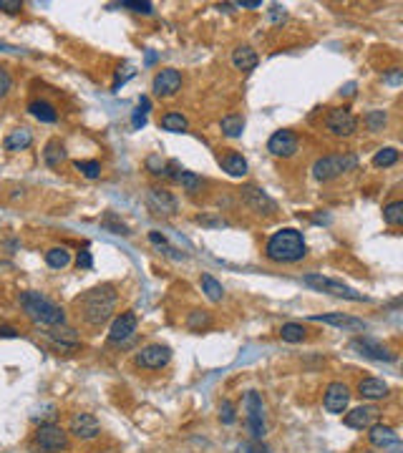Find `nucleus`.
Wrapping results in <instances>:
<instances>
[{"mask_svg":"<svg viewBox=\"0 0 403 453\" xmlns=\"http://www.w3.org/2000/svg\"><path fill=\"white\" fill-rule=\"evenodd\" d=\"M116 305H118V293L114 285H96L74 300L79 317L86 325H91V328H99L103 322H109L111 315L116 313Z\"/></svg>","mask_w":403,"mask_h":453,"instance_id":"f257e3e1","label":"nucleus"},{"mask_svg":"<svg viewBox=\"0 0 403 453\" xmlns=\"http://www.w3.org/2000/svg\"><path fill=\"white\" fill-rule=\"evenodd\" d=\"M265 255H267L270 262H280V264L300 262L302 257L308 255L302 232H298L293 226H285V229L275 232L267 240V244H265Z\"/></svg>","mask_w":403,"mask_h":453,"instance_id":"f03ea898","label":"nucleus"},{"mask_svg":"<svg viewBox=\"0 0 403 453\" xmlns=\"http://www.w3.org/2000/svg\"><path fill=\"white\" fill-rule=\"evenodd\" d=\"M18 302H21L23 313L28 315L36 325L56 328V325H63V322H66L63 307L56 305L53 300H48L45 295L36 293V290H25V293H21L18 295Z\"/></svg>","mask_w":403,"mask_h":453,"instance_id":"7ed1b4c3","label":"nucleus"},{"mask_svg":"<svg viewBox=\"0 0 403 453\" xmlns=\"http://www.w3.org/2000/svg\"><path fill=\"white\" fill-rule=\"evenodd\" d=\"M355 167H358L355 154H328V156H320L313 164V176L318 182H330V179H335L345 171H353Z\"/></svg>","mask_w":403,"mask_h":453,"instance_id":"20e7f679","label":"nucleus"},{"mask_svg":"<svg viewBox=\"0 0 403 453\" xmlns=\"http://www.w3.org/2000/svg\"><path fill=\"white\" fill-rule=\"evenodd\" d=\"M242 408H245V421H247V431L255 441H262L267 433L265 425V403L257 390H247L242 398Z\"/></svg>","mask_w":403,"mask_h":453,"instance_id":"39448f33","label":"nucleus"},{"mask_svg":"<svg viewBox=\"0 0 403 453\" xmlns=\"http://www.w3.org/2000/svg\"><path fill=\"white\" fill-rule=\"evenodd\" d=\"M302 285L313 287L318 293L333 295V297H343V300H351V302H368V297L363 293H355L353 287L343 285V282H338V280H333V277H322V275H305V277H302Z\"/></svg>","mask_w":403,"mask_h":453,"instance_id":"423d86ee","label":"nucleus"},{"mask_svg":"<svg viewBox=\"0 0 403 453\" xmlns=\"http://www.w3.org/2000/svg\"><path fill=\"white\" fill-rule=\"evenodd\" d=\"M33 443L41 448V453H59L68 446V433L56 423H41L33 436Z\"/></svg>","mask_w":403,"mask_h":453,"instance_id":"0eeeda50","label":"nucleus"},{"mask_svg":"<svg viewBox=\"0 0 403 453\" xmlns=\"http://www.w3.org/2000/svg\"><path fill=\"white\" fill-rule=\"evenodd\" d=\"M172 360V348L161 343H152L147 348H141L139 355H136V366L147 368V370H161L164 366H169Z\"/></svg>","mask_w":403,"mask_h":453,"instance_id":"6e6552de","label":"nucleus"},{"mask_svg":"<svg viewBox=\"0 0 403 453\" xmlns=\"http://www.w3.org/2000/svg\"><path fill=\"white\" fill-rule=\"evenodd\" d=\"M242 199H245V204H247L255 214L272 217V214L278 212V204H275V199L267 197V194H265L260 187H255V184H247V187H242Z\"/></svg>","mask_w":403,"mask_h":453,"instance_id":"1a4fd4ad","label":"nucleus"},{"mask_svg":"<svg viewBox=\"0 0 403 453\" xmlns=\"http://www.w3.org/2000/svg\"><path fill=\"white\" fill-rule=\"evenodd\" d=\"M351 350H355L363 358L378 360V363H393L396 360V355L386 345H381L378 340H371V337H355V340H351Z\"/></svg>","mask_w":403,"mask_h":453,"instance_id":"9d476101","label":"nucleus"},{"mask_svg":"<svg viewBox=\"0 0 403 453\" xmlns=\"http://www.w3.org/2000/svg\"><path fill=\"white\" fill-rule=\"evenodd\" d=\"M325 126L335 136H351L358 129V118L353 116L351 109H333L328 114V118H325Z\"/></svg>","mask_w":403,"mask_h":453,"instance_id":"9b49d317","label":"nucleus"},{"mask_svg":"<svg viewBox=\"0 0 403 453\" xmlns=\"http://www.w3.org/2000/svg\"><path fill=\"white\" fill-rule=\"evenodd\" d=\"M68 433L81 441H91L101 433V423L91 413H74L68 421Z\"/></svg>","mask_w":403,"mask_h":453,"instance_id":"f8f14e48","label":"nucleus"},{"mask_svg":"<svg viewBox=\"0 0 403 453\" xmlns=\"http://www.w3.org/2000/svg\"><path fill=\"white\" fill-rule=\"evenodd\" d=\"M348 403H351V390H348L345 383H330V386L325 388L322 405H325L328 413H333V416L343 413V410L348 408Z\"/></svg>","mask_w":403,"mask_h":453,"instance_id":"ddd939ff","label":"nucleus"},{"mask_svg":"<svg viewBox=\"0 0 403 453\" xmlns=\"http://www.w3.org/2000/svg\"><path fill=\"white\" fill-rule=\"evenodd\" d=\"M179 88H182V74H179L176 68H164V71H159V74L154 76V81H152V91H154V96H159V98L174 96Z\"/></svg>","mask_w":403,"mask_h":453,"instance_id":"4468645a","label":"nucleus"},{"mask_svg":"<svg viewBox=\"0 0 403 453\" xmlns=\"http://www.w3.org/2000/svg\"><path fill=\"white\" fill-rule=\"evenodd\" d=\"M267 151L275 154V156H282V159H290L298 151V136L290 129H280L267 141Z\"/></svg>","mask_w":403,"mask_h":453,"instance_id":"2eb2a0df","label":"nucleus"},{"mask_svg":"<svg viewBox=\"0 0 403 453\" xmlns=\"http://www.w3.org/2000/svg\"><path fill=\"white\" fill-rule=\"evenodd\" d=\"M147 207L152 209L154 214H164V217H174L176 214V199L172 191L167 189H159V187H154V189H149L147 194Z\"/></svg>","mask_w":403,"mask_h":453,"instance_id":"dca6fc26","label":"nucleus"},{"mask_svg":"<svg viewBox=\"0 0 403 453\" xmlns=\"http://www.w3.org/2000/svg\"><path fill=\"white\" fill-rule=\"evenodd\" d=\"M136 325H139V320H136V315L134 313H121L114 320V325H111L109 330V340L114 345L118 343H126V340H132L134 333H136Z\"/></svg>","mask_w":403,"mask_h":453,"instance_id":"f3484780","label":"nucleus"},{"mask_svg":"<svg viewBox=\"0 0 403 453\" xmlns=\"http://www.w3.org/2000/svg\"><path fill=\"white\" fill-rule=\"evenodd\" d=\"M375 418H378V408L375 405H358L351 413H345V425L363 431V428H371L375 423Z\"/></svg>","mask_w":403,"mask_h":453,"instance_id":"a211bd4d","label":"nucleus"},{"mask_svg":"<svg viewBox=\"0 0 403 453\" xmlns=\"http://www.w3.org/2000/svg\"><path fill=\"white\" fill-rule=\"evenodd\" d=\"M308 320L322 322V325H333V328H348V330H366V322L358 320V317H351V315L343 313H330V315H310Z\"/></svg>","mask_w":403,"mask_h":453,"instance_id":"6ab92c4d","label":"nucleus"},{"mask_svg":"<svg viewBox=\"0 0 403 453\" xmlns=\"http://www.w3.org/2000/svg\"><path fill=\"white\" fill-rule=\"evenodd\" d=\"M368 441H371V446L375 448H391L398 443V433L391 428V425H383V423H373L371 425V433H368Z\"/></svg>","mask_w":403,"mask_h":453,"instance_id":"aec40b11","label":"nucleus"},{"mask_svg":"<svg viewBox=\"0 0 403 453\" xmlns=\"http://www.w3.org/2000/svg\"><path fill=\"white\" fill-rule=\"evenodd\" d=\"M358 395L366 401H381L389 395V386L381 378H363L358 383Z\"/></svg>","mask_w":403,"mask_h":453,"instance_id":"412c9836","label":"nucleus"},{"mask_svg":"<svg viewBox=\"0 0 403 453\" xmlns=\"http://www.w3.org/2000/svg\"><path fill=\"white\" fill-rule=\"evenodd\" d=\"M30 144H33L30 129H13V131L6 136V141H3L6 151H23V149H28Z\"/></svg>","mask_w":403,"mask_h":453,"instance_id":"4be33fe9","label":"nucleus"},{"mask_svg":"<svg viewBox=\"0 0 403 453\" xmlns=\"http://www.w3.org/2000/svg\"><path fill=\"white\" fill-rule=\"evenodd\" d=\"M257 53L249 48V45H240L235 53H232V63H235L237 71H245V74H249V71H255L257 68Z\"/></svg>","mask_w":403,"mask_h":453,"instance_id":"5701e85b","label":"nucleus"},{"mask_svg":"<svg viewBox=\"0 0 403 453\" xmlns=\"http://www.w3.org/2000/svg\"><path fill=\"white\" fill-rule=\"evenodd\" d=\"M220 164L229 176H245L247 174V161H245V156L237 154V151H229V154H225V156H220Z\"/></svg>","mask_w":403,"mask_h":453,"instance_id":"b1692460","label":"nucleus"},{"mask_svg":"<svg viewBox=\"0 0 403 453\" xmlns=\"http://www.w3.org/2000/svg\"><path fill=\"white\" fill-rule=\"evenodd\" d=\"M45 335L51 337L53 343L61 345V348H76L79 345V335H76V330L71 328H63V325H56V328H51Z\"/></svg>","mask_w":403,"mask_h":453,"instance_id":"393cba45","label":"nucleus"},{"mask_svg":"<svg viewBox=\"0 0 403 453\" xmlns=\"http://www.w3.org/2000/svg\"><path fill=\"white\" fill-rule=\"evenodd\" d=\"M28 111H30V116H36L38 121H43V124H56V121H59V114H56V109H53L48 101H30Z\"/></svg>","mask_w":403,"mask_h":453,"instance_id":"a878e982","label":"nucleus"},{"mask_svg":"<svg viewBox=\"0 0 403 453\" xmlns=\"http://www.w3.org/2000/svg\"><path fill=\"white\" fill-rule=\"evenodd\" d=\"M63 159H66V149H63V144H61L59 139H51L43 149V161L51 169H56L63 164Z\"/></svg>","mask_w":403,"mask_h":453,"instance_id":"bb28decb","label":"nucleus"},{"mask_svg":"<svg viewBox=\"0 0 403 453\" xmlns=\"http://www.w3.org/2000/svg\"><path fill=\"white\" fill-rule=\"evenodd\" d=\"M159 126L164 129V131H172V134H182L187 131V126H189V121L179 114V111H169V114H164L159 121Z\"/></svg>","mask_w":403,"mask_h":453,"instance_id":"cd10ccee","label":"nucleus"},{"mask_svg":"<svg viewBox=\"0 0 403 453\" xmlns=\"http://www.w3.org/2000/svg\"><path fill=\"white\" fill-rule=\"evenodd\" d=\"M45 264L53 267V270H63L71 264V252L66 247H53L45 252Z\"/></svg>","mask_w":403,"mask_h":453,"instance_id":"c85d7f7f","label":"nucleus"},{"mask_svg":"<svg viewBox=\"0 0 403 453\" xmlns=\"http://www.w3.org/2000/svg\"><path fill=\"white\" fill-rule=\"evenodd\" d=\"M222 134L225 136H229V139H237V136H242V131H245V118L240 116V114H229V116L222 118Z\"/></svg>","mask_w":403,"mask_h":453,"instance_id":"c756f323","label":"nucleus"},{"mask_svg":"<svg viewBox=\"0 0 403 453\" xmlns=\"http://www.w3.org/2000/svg\"><path fill=\"white\" fill-rule=\"evenodd\" d=\"M199 282H202V293H205L209 300L222 302V297H225V287H222V282H217L212 275H202Z\"/></svg>","mask_w":403,"mask_h":453,"instance_id":"7c9ffc66","label":"nucleus"},{"mask_svg":"<svg viewBox=\"0 0 403 453\" xmlns=\"http://www.w3.org/2000/svg\"><path fill=\"white\" fill-rule=\"evenodd\" d=\"M280 337H282L285 343H302V340H305V328H302L300 322H285V325L280 328Z\"/></svg>","mask_w":403,"mask_h":453,"instance_id":"2f4dec72","label":"nucleus"},{"mask_svg":"<svg viewBox=\"0 0 403 453\" xmlns=\"http://www.w3.org/2000/svg\"><path fill=\"white\" fill-rule=\"evenodd\" d=\"M383 222L391 226H398L403 222V202H391L383 207Z\"/></svg>","mask_w":403,"mask_h":453,"instance_id":"473e14b6","label":"nucleus"},{"mask_svg":"<svg viewBox=\"0 0 403 453\" xmlns=\"http://www.w3.org/2000/svg\"><path fill=\"white\" fill-rule=\"evenodd\" d=\"M398 161V151L393 147H386V149H381V151H375V156H373V167H378V169H386V167H393Z\"/></svg>","mask_w":403,"mask_h":453,"instance_id":"72a5a7b5","label":"nucleus"},{"mask_svg":"<svg viewBox=\"0 0 403 453\" xmlns=\"http://www.w3.org/2000/svg\"><path fill=\"white\" fill-rule=\"evenodd\" d=\"M176 182L182 184L184 191H189V194H197V191L202 189V179H199L194 171H184V169H182V174H179V179H176Z\"/></svg>","mask_w":403,"mask_h":453,"instance_id":"f704fd0d","label":"nucleus"},{"mask_svg":"<svg viewBox=\"0 0 403 453\" xmlns=\"http://www.w3.org/2000/svg\"><path fill=\"white\" fill-rule=\"evenodd\" d=\"M149 242H152V244H156V247H159V249H164V255L174 257V260H184V255H179V252H176V249L172 247V244H169L167 237H164V234H159V232H149Z\"/></svg>","mask_w":403,"mask_h":453,"instance_id":"c9c22d12","label":"nucleus"},{"mask_svg":"<svg viewBox=\"0 0 403 453\" xmlns=\"http://www.w3.org/2000/svg\"><path fill=\"white\" fill-rule=\"evenodd\" d=\"M76 171H81V174L86 176V179H96V176L101 174V164L96 159L91 161H76Z\"/></svg>","mask_w":403,"mask_h":453,"instance_id":"e433bc0d","label":"nucleus"},{"mask_svg":"<svg viewBox=\"0 0 403 453\" xmlns=\"http://www.w3.org/2000/svg\"><path fill=\"white\" fill-rule=\"evenodd\" d=\"M209 322H212L209 313H205V310H194V313L189 315L187 325H189V330H202V328H209Z\"/></svg>","mask_w":403,"mask_h":453,"instance_id":"4c0bfd02","label":"nucleus"},{"mask_svg":"<svg viewBox=\"0 0 403 453\" xmlns=\"http://www.w3.org/2000/svg\"><path fill=\"white\" fill-rule=\"evenodd\" d=\"M220 421L225 425H232L237 421V416H235V403L232 401H222L220 403Z\"/></svg>","mask_w":403,"mask_h":453,"instance_id":"58836bf2","label":"nucleus"},{"mask_svg":"<svg viewBox=\"0 0 403 453\" xmlns=\"http://www.w3.org/2000/svg\"><path fill=\"white\" fill-rule=\"evenodd\" d=\"M121 8H129V10H134V13H144V15L154 13V6H152V3H139V0H124Z\"/></svg>","mask_w":403,"mask_h":453,"instance_id":"ea45409f","label":"nucleus"},{"mask_svg":"<svg viewBox=\"0 0 403 453\" xmlns=\"http://www.w3.org/2000/svg\"><path fill=\"white\" fill-rule=\"evenodd\" d=\"M366 124L371 131H378V129H383V124H386V114H383V111H371L366 116Z\"/></svg>","mask_w":403,"mask_h":453,"instance_id":"a19ab883","label":"nucleus"},{"mask_svg":"<svg viewBox=\"0 0 403 453\" xmlns=\"http://www.w3.org/2000/svg\"><path fill=\"white\" fill-rule=\"evenodd\" d=\"M10 88H13V76L8 74V68L0 66V98H6Z\"/></svg>","mask_w":403,"mask_h":453,"instance_id":"79ce46f5","label":"nucleus"},{"mask_svg":"<svg viewBox=\"0 0 403 453\" xmlns=\"http://www.w3.org/2000/svg\"><path fill=\"white\" fill-rule=\"evenodd\" d=\"M240 453H270V448L265 446L262 441H252V443H242Z\"/></svg>","mask_w":403,"mask_h":453,"instance_id":"37998d69","label":"nucleus"},{"mask_svg":"<svg viewBox=\"0 0 403 453\" xmlns=\"http://www.w3.org/2000/svg\"><path fill=\"white\" fill-rule=\"evenodd\" d=\"M383 83H389V86H401L403 83V71L401 68H391L389 74L383 76Z\"/></svg>","mask_w":403,"mask_h":453,"instance_id":"c03bdc74","label":"nucleus"},{"mask_svg":"<svg viewBox=\"0 0 403 453\" xmlns=\"http://www.w3.org/2000/svg\"><path fill=\"white\" fill-rule=\"evenodd\" d=\"M23 3H18V0H0V10H6V13H21Z\"/></svg>","mask_w":403,"mask_h":453,"instance_id":"a18cd8bd","label":"nucleus"},{"mask_svg":"<svg viewBox=\"0 0 403 453\" xmlns=\"http://www.w3.org/2000/svg\"><path fill=\"white\" fill-rule=\"evenodd\" d=\"M76 264H79V270H88V267L94 264V257H91V252H88V249L79 252V260H76Z\"/></svg>","mask_w":403,"mask_h":453,"instance_id":"49530a36","label":"nucleus"},{"mask_svg":"<svg viewBox=\"0 0 403 453\" xmlns=\"http://www.w3.org/2000/svg\"><path fill=\"white\" fill-rule=\"evenodd\" d=\"M287 13H285V8H280V6H272L270 8V21L272 23H280V21H285Z\"/></svg>","mask_w":403,"mask_h":453,"instance_id":"de8ad7c7","label":"nucleus"},{"mask_svg":"<svg viewBox=\"0 0 403 453\" xmlns=\"http://www.w3.org/2000/svg\"><path fill=\"white\" fill-rule=\"evenodd\" d=\"M132 76H134L132 68H126V74H121V71H118V74H116V81H114V91H118V86H124V83H126L129 78H132Z\"/></svg>","mask_w":403,"mask_h":453,"instance_id":"09e8293b","label":"nucleus"},{"mask_svg":"<svg viewBox=\"0 0 403 453\" xmlns=\"http://www.w3.org/2000/svg\"><path fill=\"white\" fill-rule=\"evenodd\" d=\"M144 124H147V116H144V114L136 109V111H134V129H141Z\"/></svg>","mask_w":403,"mask_h":453,"instance_id":"8fccbe9b","label":"nucleus"},{"mask_svg":"<svg viewBox=\"0 0 403 453\" xmlns=\"http://www.w3.org/2000/svg\"><path fill=\"white\" fill-rule=\"evenodd\" d=\"M0 337H18V330L10 325H0Z\"/></svg>","mask_w":403,"mask_h":453,"instance_id":"3c124183","label":"nucleus"},{"mask_svg":"<svg viewBox=\"0 0 403 453\" xmlns=\"http://www.w3.org/2000/svg\"><path fill=\"white\" fill-rule=\"evenodd\" d=\"M139 111L144 114V116H147L149 111H152V101H149L147 96H141V98H139Z\"/></svg>","mask_w":403,"mask_h":453,"instance_id":"603ef678","label":"nucleus"},{"mask_svg":"<svg viewBox=\"0 0 403 453\" xmlns=\"http://www.w3.org/2000/svg\"><path fill=\"white\" fill-rule=\"evenodd\" d=\"M237 8H260L262 6V0H240V3H235Z\"/></svg>","mask_w":403,"mask_h":453,"instance_id":"864d4df0","label":"nucleus"},{"mask_svg":"<svg viewBox=\"0 0 403 453\" xmlns=\"http://www.w3.org/2000/svg\"><path fill=\"white\" fill-rule=\"evenodd\" d=\"M353 88H355V86H353V83H351V86H345L343 94H345V96H353Z\"/></svg>","mask_w":403,"mask_h":453,"instance_id":"5fc2aeb1","label":"nucleus"},{"mask_svg":"<svg viewBox=\"0 0 403 453\" xmlns=\"http://www.w3.org/2000/svg\"><path fill=\"white\" fill-rule=\"evenodd\" d=\"M391 448H393L391 453H403V451H401V443H396V446H391Z\"/></svg>","mask_w":403,"mask_h":453,"instance_id":"6e6d98bb","label":"nucleus"},{"mask_svg":"<svg viewBox=\"0 0 403 453\" xmlns=\"http://www.w3.org/2000/svg\"><path fill=\"white\" fill-rule=\"evenodd\" d=\"M0 51H6V45H0Z\"/></svg>","mask_w":403,"mask_h":453,"instance_id":"4d7b16f0","label":"nucleus"},{"mask_svg":"<svg viewBox=\"0 0 403 453\" xmlns=\"http://www.w3.org/2000/svg\"><path fill=\"white\" fill-rule=\"evenodd\" d=\"M363 453H375V451H363Z\"/></svg>","mask_w":403,"mask_h":453,"instance_id":"13d9d810","label":"nucleus"}]
</instances>
